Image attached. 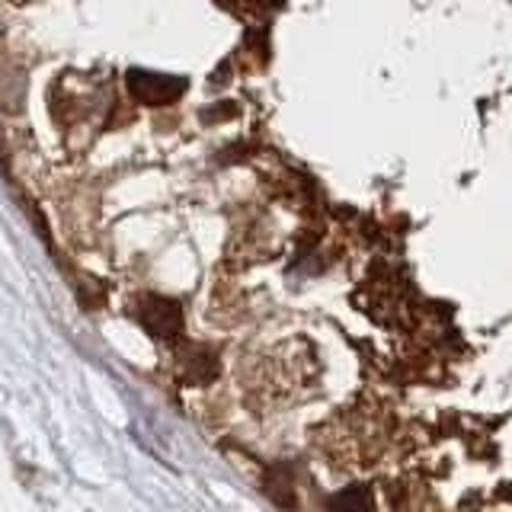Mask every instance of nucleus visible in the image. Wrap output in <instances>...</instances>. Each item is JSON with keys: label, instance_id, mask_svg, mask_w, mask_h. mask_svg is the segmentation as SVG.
Returning <instances> with one entry per match:
<instances>
[{"label": "nucleus", "instance_id": "1", "mask_svg": "<svg viewBox=\"0 0 512 512\" xmlns=\"http://www.w3.org/2000/svg\"><path fill=\"white\" fill-rule=\"evenodd\" d=\"M135 317L144 330L157 336V340H173V336H180L183 330V311H180V304L170 298L144 295L135 304Z\"/></svg>", "mask_w": 512, "mask_h": 512}, {"label": "nucleus", "instance_id": "2", "mask_svg": "<svg viewBox=\"0 0 512 512\" xmlns=\"http://www.w3.org/2000/svg\"><path fill=\"white\" fill-rule=\"evenodd\" d=\"M128 90H132L135 100L141 103H151V106H167L173 103L176 96H183L186 90V80L183 77H170V74H151V71H128L125 77Z\"/></svg>", "mask_w": 512, "mask_h": 512}, {"label": "nucleus", "instance_id": "3", "mask_svg": "<svg viewBox=\"0 0 512 512\" xmlns=\"http://www.w3.org/2000/svg\"><path fill=\"white\" fill-rule=\"evenodd\" d=\"M330 512H375L372 493L365 487H349L343 493L330 496Z\"/></svg>", "mask_w": 512, "mask_h": 512}, {"label": "nucleus", "instance_id": "4", "mask_svg": "<svg viewBox=\"0 0 512 512\" xmlns=\"http://www.w3.org/2000/svg\"><path fill=\"white\" fill-rule=\"evenodd\" d=\"M0 160H4V167H7V148H4V135H0Z\"/></svg>", "mask_w": 512, "mask_h": 512}, {"label": "nucleus", "instance_id": "5", "mask_svg": "<svg viewBox=\"0 0 512 512\" xmlns=\"http://www.w3.org/2000/svg\"><path fill=\"white\" fill-rule=\"evenodd\" d=\"M16 4H23V0H16Z\"/></svg>", "mask_w": 512, "mask_h": 512}]
</instances>
